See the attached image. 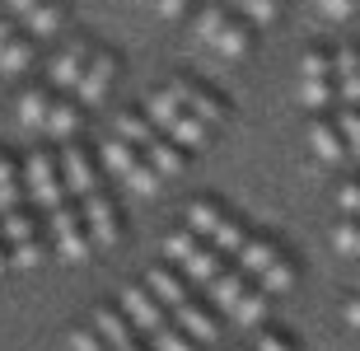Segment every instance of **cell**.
Returning a JSON list of instances; mask_svg holds the SVG:
<instances>
[{"mask_svg":"<svg viewBox=\"0 0 360 351\" xmlns=\"http://www.w3.org/2000/svg\"><path fill=\"white\" fill-rule=\"evenodd\" d=\"M187 24H192V38H197L201 47L220 52L225 61H239V56L253 52L257 28L248 24V19H243L234 5H225V0H201Z\"/></svg>","mask_w":360,"mask_h":351,"instance_id":"cell-1","label":"cell"},{"mask_svg":"<svg viewBox=\"0 0 360 351\" xmlns=\"http://www.w3.org/2000/svg\"><path fill=\"white\" fill-rule=\"evenodd\" d=\"M234 267L253 286H262L267 295H285V291L300 281V262L290 257V248H285L276 234H248L243 248L234 253Z\"/></svg>","mask_w":360,"mask_h":351,"instance_id":"cell-2","label":"cell"},{"mask_svg":"<svg viewBox=\"0 0 360 351\" xmlns=\"http://www.w3.org/2000/svg\"><path fill=\"white\" fill-rule=\"evenodd\" d=\"M183 225L192 234H201L215 253H225L229 262H234V253H239L243 239H248L243 220L234 216L225 202H215V197H192V202H187V211H183Z\"/></svg>","mask_w":360,"mask_h":351,"instance_id":"cell-3","label":"cell"},{"mask_svg":"<svg viewBox=\"0 0 360 351\" xmlns=\"http://www.w3.org/2000/svg\"><path fill=\"white\" fill-rule=\"evenodd\" d=\"M98 164H103V174H112L117 183H127L131 192H141V197H150V192H160V183L164 178L155 174V164L146 160V150L141 146H131V141H122V136H112L108 132L103 141H98Z\"/></svg>","mask_w":360,"mask_h":351,"instance_id":"cell-4","label":"cell"},{"mask_svg":"<svg viewBox=\"0 0 360 351\" xmlns=\"http://www.w3.org/2000/svg\"><path fill=\"white\" fill-rule=\"evenodd\" d=\"M164 262H174V267L183 272L187 281L197 286V291H201L206 281H215V276L229 267V257H225V253H215L211 243L201 239V234H192L187 225L164 239Z\"/></svg>","mask_w":360,"mask_h":351,"instance_id":"cell-5","label":"cell"},{"mask_svg":"<svg viewBox=\"0 0 360 351\" xmlns=\"http://www.w3.org/2000/svg\"><path fill=\"white\" fill-rule=\"evenodd\" d=\"M19 164H24V197H28V206H38L42 216H47V211H56L61 202H70L66 178H61V164H56V150L33 146Z\"/></svg>","mask_w":360,"mask_h":351,"instance_id":"cell-6","label":"cell"},{"mask_svg":"<svg viewBox=\"0 0 360 351\" xmlns=\"http://www.w3.org/2000/svg\"><path fill=\"white\" fill-rule=\"evenodd\" d=\"M94 52H98V42L84 38V33H75V38H56V47L42 56V80L52 84L56 94H75V84L84 80Z\"/></svg>","mask_w":360,"mask_h":351,"instance_id":"cell-7","label":"cell"},{"mask_svg":"<svg viewBox=\"0 0 360 351\" xmlns=\"http://www.w3.org/2000/svg\"><path fill=\"white\" fill-rule=\"evenodd\" d=\"M47 239H52V257H61V262H89L98 248H94L89 230H84V211L80 202L70 197V202H61L56 211H47Z\"/></svg>","mask_w":360,"mask_h":351,"instance_id":"cell-8","label":"cell"},{"mask_svg":"<svg viewBox=\"0 0 360 351\" xmlns=\"http://www.w3.org/2000/svg\"><path fill=\"white\" fill-rule=\"evenodd\" d=\"M169 89H174L178 98H183V108L192 113V117H201L206 122V127H225L229 117H234V108H229V98L220 94V89H215L211 80H201V75H192V70H178V75H169Z\"/></svg>","mask_w":360,"mask_h":351,"instance_id":"cell-9","label":"cell"},{"mask_svg":"<svg viewBox=\"0 0 360 351\" xmlns=\"http://www.w3.org/2000/svg\"><path fill=\"white\" fill-rule=\"evenodd\" d=\"M56 164H61L66 192L75 197V202H84V197H94V192H103V164H98V155L84 146L80 136H75V141H61Z\"/></svg>","mask_w":360,"mask_h":351,"instance_id":"cell-10","label":"cell"},{"mask_svg":"<svg viewBox=\"0 0 360 351\" xmlns=\"http://www.w3.org/2000/svg\"><path fill=\"white\" fill-rule=\"evenodd\" d=\"M117 305H122V314L131 319V328L141 333V338H155V333H160V328L174 319V314H169L160 300H155V291H150L146 281H127V286L117 291Z\"/></svg>","mask_w":360,"mask_h":351,"instance_id":"cell-11","label":"cell"},{"mask_svg":"<svg viewBox=\"0 0 360 351\" xmlns=\"http://www.w3.org/2000/svg\"><path fill=\"white\" fill-rule=\"evenodd\" d=\"M84 211V230H89L94 248H117L122 234H127V225H122V206L108 197V192H94V197H84L80 202Z\"/></svg>","mask_w":360,"mask_h":351,"instance_id":"cell-12","label":"cell"},{"mask_svg":"<svg viewBox=\"0 0 360 351\" xmlns=\"http://www.w3.org/2000/svg\"><path fill=\"white\" fill-rule=\"evenodd\" d=\"M117 75H122V56L108 52V47H98V52H94V61H89V70H84V80L75 84V98H80L84 108L108 103V94H112Z\"/></svg>","mask_w":360,"mask_h":351,"instance_id":"cell-13","label":"cell"},{"mask_svg":"<svg viewBox=\"0 0 360 351\" xmlns=\"http://www.w3.org/2000/svg\"><path fill=\"white\" fill-rule=\"evenodd\" d=\"M309 155L319 164H347L351 160V146H347V136H342V127H337V108L314 113V122H309Z\"/></svg>","mask_w":360,"mask_h":351,"instance_id":"cell-14","label":"cell"},{"mask_svg":"<svg viewBox=\"0 0 360 351\" xmlns=\"http://www.w3.org/2000/svg\"><path fill=\"white\" fill-rule=\"evenodd\" d=\"M174 324L183 328L187 338H197L201 347H215V342H220V309H215L211 300H201V295H192L187 305H178Z\"/></svg>","mask_w":360,"mask_h":351,"instance_id":"cell-15","label":"cell"},{"mask_svg":"<svg viewBox=\"0 0 360 351\" xmlns=\"http://www.w3.org/2000/svg\"><path fill=\"white\" fill-rule=\"evenodd\" d=\"M52 103H56V89L47 80L19 84V94H14V117H19V127H28V132H47Z\"/></svg>","mask_w":360,"mask_h":351,"instance_id":"cell-16","label":"cell"},{"mask_svg":"<svg viewBox=\"0 0 360 351\" xmlns=\"http://www.w3.org/2000/svg\"><path fill=\"white\" fill-rule=\"evenodd\" d=\"M89 324L98 328V338H103L112 351H127V347H136V342H141V333L131 328V319L122 314V305H117V300H103V305H94Z\"/></svg>","mask_w":360,"mask_h":351,"instance_id":"cell-17","label":"cell"},{"mask_svg":"<svg viewBox=\"0 0 360 351\" xmlns=\"http://www.w3.org/2000/svg\"><path fill=\"white\" fill-rule=\"evenodd\" d=\"M146 286H150V291H155V300H160V305H164V309H169V314H174L178 305H187V300H192V295H197V286L187 281L183 272L174 267V262H155V267L146 272Z\"/></svg>","mask_w":360,"mask_h":351,"instance_id":"cell-18","label":"cell"},{"mask_svg":"<svg viewBox=\"0 0 360 351\" xmlns=\"http://www.w3.org/2000/svg\"><path fill=\"white\" fill-rule=\"evenodd\" d=\"M24 24V33H33V38L47 47V42L56 38H66V24H70V10H66V0H38L33 10L19 19Z\"/></svg>","mask_w":360,"mask_h":351,"instance_id":"cell-19","label":"cell"},{"mask_svg":"<svg viewBox=\"0 0 360 351\" xmlns=\"http://www.w3.org/2000/svg\"><path fill=\"white\" fill-rule=\"evenodd\" d=\"M84 103L75 94H56V103H52V117H47V132L42 136H52V141H75V136L84 132Z\"/></svg>","mask_w":360,"mask_h":351,"instance_id":"cell-20","label":"cell"},{"mask_svg":"<svg viewBox=\"0 0 360 351\" xmlns=\"http://www.w3.org/2000/svg\"><path fill=\"white\" fill-rule=\"evenodd\" d=\"M42 61V42L33 33H19V38L0 52V75H10V80H24L28 70Z\"/></svg>","mask_w":360,"mask_h":351,"instance_id":"cell-21","label":"cell"},{"mask_svg":"<svg viewBox=\"0 0 360 351\" xmlns=\"http://www.w3.org/2000/svg\"><path fill=\"white\" fill-rule=\"evenodd\" d=\"M0 234L10 243H24V239H33V234H47V220H42L38 206L19 202V206H10V211H0Z\"/></svg>","mask_w":360,"mask_h":351,"instance_id":"cell-22","label":"cell"},{"mask_svg":"<svg viewBox=\"0 0 360 351\" xmlns=\"http://www.w3.org/2000/svg\"><path fill=\"white\" fill-rule=\"evenodd\" d=\"M337 94L360 108V42H337Z\"/></svg>","mask_w":360,"mask_h":351,"instance_id":"cell-23","label":"cell"},{"mask_svg":"<svg viewBox=\"0 0 360 351\" xmlns=\"http://www.w3.org/2000/svg\"><path fill=\"white\" fill-rule=\"evenodd\" d=\"M112 136H122V141H131V146H141L146 150L155 136H160V127L150 122V113L136 103V108H117L112 113Z\"/></svg>","mask_w":360,"mask_h":351,"instance_id":"cell-24","label":"cell"},{"mask_svg":"<svg viewBox=\"0 0 360 351\" xmlns=\"http://www.w3.org/2000/svg\"><path fill=\"white\" fill-rule=\"evenodd\" d=\"M187 155H192V150H183L174 136H164V132L146 146V160L155 164V174H160V178H178L187 169Z\"/></svg>","mask_w":360,"mask_h":351,"instance_id":"cell-25","label":"cell"},{"mask_svg":"<svg viewBox=\"0 0 360 351\" xmlns=\"http://www.w3.org/2000/svg\"><path fill=\"white\" fill-rule=\"evenodd\" d=\"M267 314H271V295L262 291V286H248V291L229 305V319H234L239 328H262Z\"/></svg>","mask_w":360,"mask_h":351,"instance_id":"cell-26","label":"cell"},{"mask_svg":"<svg viewBox=\"0 0 360 351\" xmlns=\"http://www.w3.org/2000/svg\"><path fill=\"white\" fill-rule=\"evenodd\" d=\"M248 286H253V281H248V276H243V272L234 267V262H229V267L220 272L215 281H206V286H201V295L211 300L215 309H225V314H229V305H234V300H239L243 291H248Z\"/></svg>","mask_w":360,"mask_h":351,"instance_id":"cell-27","label":"cell"},{"mask_svg":"<svg viewBox=\"0 0 360 351\" xmlns=\"http://www.w3.org/2000/svg\"><path fill=\"white\" fill-rule=\"evenodd\" d=\"M300 80H337V47L333 42H314L300 56Z\"/></svg>","mask_w":360,"mask_h":351,"instance_id":"cell-28","label":"cell"},{"mask_svg":"<svg viewBox=\"0 0 360 351\" xmlns=\"http://www.w3.org/2000/svg\"><path fill=\"white\" fill-rule=\"evenodd\" d=\"M19 202H28L24 197V164L14 160L10 150H0V211H10Z\"/></svg>","mask_w":360,"mask_h":351,"instance_id":"cell-29","label":"cell"},{"mask_svg":"<svg viewBox=\"0 0 360 351\" xmlns=\"http://www.w3.org/2000/svg\"><path fill=\"white\" fill-rule=\"evenodd\" d=\"M300 103H304L309 113H333L337 103H342L337 80H300Z\"/></svg>","mask_w":360,"mask_h":351,"instance_id":"cell-30","label":"cell"},{"mask_svg":"<svg viewBox=\"0 0 360 351\" xmlns=\"http://www.w3.org/2000/svg\"><path fill=\"white\" fill-rule=\"evenodd\" d=\"M47 257H52V239H47V234H33V239H24V243H10L14 267H42Z\"/></svg>","mask_w":360,"mask_h":351,"instance_id":"cell-31","label":"cell"},{"mask_svg":"<svg viewBox=\"0 0 360 351\" xmlns=\"http://www.w3.org/2000/svg\"><path fill=\"white\" fill-rule=\"evenodd\" d=\"M225 5H234L253 28H271L281 19V0H225Z\"/></svg>","mask_w":360,"mask_h":351,"instance_id":"cell-32","label":"cell"},{"mask_svg":"<svg viewBox=\"0 0 360 351\" xmlns=\"http://www.w3.org/2000/svg\"><path fill=\"white\" fill-rule=\"evenodd\" d=\"M150 351H201V342H197V338H187L183 328L169 319V324H164L160 333L150 338Z\"/></svg>","mask_w":360,"mask_h":351,"instance_id":"cell-33","label":"cell"},{"mask_svg":"<svg viewBox=\"0 0 360 351\" xmlns=\"http://www.w3.org/2000/svg\"><path fill=\"white\" fill-rule=\"evenodd\" d=\"M248 351H300V342L285 333V328H253V347Z\"/></svg>","mask_w":360,"mask_h":351,"instance_id":"cell-34","label":"cell"},{"mask_svg":"<svg viewBox=\"0 0 360 351\" xmlns=\"http://www.w3.org/2000/svg\"><path fill=\"white\" fill-rule=\"evenodd\" d=\"M333 243H337V253L360 257V220H356V216H342V220L333 225Z\"/></svg>","mask_w":360,"mask_h":351,"instance_id":"cell-35","label":"cell"},{"mask_svg":"<svg viewBox=\"0 0 360 351\" xmlns=\"http://www.w3.org/2000/svg\"><path fill=\"white\" fill-rule=\"evenodd\" d=\"M337 127H342V136H347L351 155H360V108H351V103H337Z\"/></svg>","mask_w":360,"mask_h":351,"instance_id":"cell-36","label":"cell"},{"mask_svg":"<svg viewBox=\"0 0 360 351\" xmlns=\"http://www.w3.org/2000/svg\"><path fill=\"white\" fill-rule=\"evenodd\" d=\"M70 351H112V347L98 338V328H94V324H75V328H70Z\"/></svg>","mask_w":360,"mask_h":351,"instance_id":"cell-37","label":"cell"},{"mask_svg":"<svg viewBox=\"0 0 360 351\" xmlns=\"http://www.w3.org/2000/svg\"><path fill=\"white\" fill-rule=\"evenodd\" d=\"M197 5H201V0H155L150 10L160 14V19H169V24H183V19H192Z\"/></svg>","mask_w":360,"mask_h":351,"instance_id":"cell-38","label":"cell"},{"mask_svg":"<svg viewBox=\"0 0 360 351\" xmlns=\"http://www.w3.org/2000/svg\"><path fill=\"white\" fill-rule=\"evenodd\" d=\"M337 211L360 220V178H347V183L337 188Z\"/></svg>","mask_w":360,"mask_h":351,"instance_id":"cell-39","label":"cell"},{"mask_svg":"<svg viewBox=\"0 0 360 351\" xmlns=\"http://www.w3.org/2000/svg\"><path fill=\"white\" fill-rule=\"evenodd\" d=\"M309 5H314L323 19H337V24H342V19H351V14L360 10V0H309Z\"/></svg>","mask_w":360,"mask_h":351,"instance_id":"cell-40","label":"cell"},{"mask_svg":"<svg viewBox=\"0 0 360 351\" xmlns=\"http://www.w3.org/2000/svg\"><path fill=\"white\" fill-rule=\"evenodd\" d=\"M19 33H24V24H19V19H14L10 10H0V52H5V47H10L14 38H19Z\"/></svg>","mask_w":360,"mask_h":351,"instance_id":"cell-41","label":"cell"},{"mask_svg":"<svg viewBox=\"0 0 360 351\" xmlns=\"http://www.w3.org/2000/svg\"><path fill=\"white\" fill-rule=\"evenodd\" d=\"M347 324H351V328L360 333V291H356V295L347 300Z\"/></svg>","mask_w":360,"mask_h":351,"instance_id":"cell-42","label":"cell"},{"mask_svg":"<svg viewBox=\"0 0 360 351\" xmlns=\"http://www.w3.org/2000/svg\"><path fill=\"white\" fill-rule=\"evenodd\" d=\"M33 5H38V0H5V10H10L14 19H24V14L33 10Z\"/></svg>","mask_w":360,"mask_h":351,"instance_id":"cell-43","label":"cell"},{"mask_svg":"<svg viewBox=\"0 0 360 351\" xmlns=\"http://www.w3.org/2000/svg\"><path fill=\"white\" fill-rule=\"evenodd\" d=\"M14 262H10V239H5V234H0V276H5V272H10Z\"/></svg>","mask_w":360,"mask_h":351,"instance_id":"cell-44","label":"cell"},{"mask_svg":"<svg viewBox=\"0 0 360 351\" xmlns=\"http://www.w3.org/2000/svg\"><path fill=\"white\" fill-rule=\"evenodd\" d=\"M127 351H150V342H136V347H127Z\"/></svg>","mask_w":360,"mask_h":351,"instance_id":"cell-45","label":"cell"},{"mask_svg":"<svg viewBox=\"0 0 360 351\" xmlns=\"http://www.w3.org/2000/svg\"><path fill=\"white\" fill-rule=\"evenodd\" d=\"M356 291H360V272H356Z\"/></svg>","mask_w":360,"mask_h":351,"instance_id":"cell-46","label":"cell"},{"mask_svg":"<svg viewBox=\"0 0 360 351\" xmlns=\"http://www.w3.org/2000/svg\"><path fill=\"white\" fill-rule=\"evenodd\" d=\"M141 5H155V0H141Z\"/></svg>","mask_w":360,"mask_h":351,"instance_id":"cell-47","label":"cell"}]
</instances>
